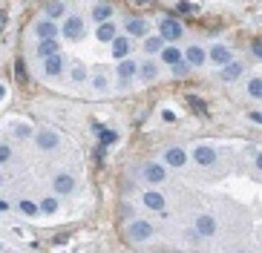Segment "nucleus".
Segmentation results:
<instances>
[{"label":"nucleus","mask_w":262,"mask_h":253,"mask_svg":"<svg viewBox=\"0 0 262 253\" xmlns=\"http://www.w3.org/2000/svg\"><path fill=\"white\" fill-rule=\"evenodd\" d=\"M181 35H184V29H181L179 20H173V17H164L162 26H159V37H162L164 43H173V40H179Z\"/></svg>","instance_id":"f257e3e1"},{"label":"nucleus","mask_w":262,"mask_h":253,"mask_svg":"<svg viewBox=\"0 0 262 253\" xmlns=\"http://www.w3.org/2000/svg\"><path fill=\"white\" fill-rule=\"evenodd\" d=\"M61 32H64L66 40H81V37H84V20H81L78 15L66 17L64 26H61Z\"/></svg>","instance_id":"f03ea898"},{"label":"nucleus","mask_w":262,"mask_h":253,"mask_svg":"<svg viewBox=\"0 0 262 253\" xmlns=\"http://www.w3.org/2000/svg\"><path fill=\"white\" fill-rule=\"evenodd\" d=\"M52 187H55V193H58V196H69V193L75 190V179H72V176H66V173H61V176H55Z\"/></svg>","instance_id":"7ed1b4c3"},{"label":"nucleus","mask_w":262,"mask_h":253,"mask_svg":"<svg viewBox=\"0 0 262 253\" xmlns=\"http://www.w3.org/2000/svg\"><path fill=\"white\" fill-rule=\"evenodd\" d=\"M130 236L132 239H141V242H147L150 236H153V224L144 219H138V221H132L130 224Z\"/></svg>","instance_id":"20e7f679"},{"label":"nucleus","mask_w":262,"mask_h":253,"mask_svg":"<svg viewBox=\"0 0 262 253\" xmlns=\"http://www.w3.org/2000/svg\"><path fill=\"white\" fill-rule=\"evenodd\" d=\"M164 164H170V167H184V164H187V152L181 150V147H170V150L164 152Z\"/></svg>","instance_id":"39448f33"},{"label":"nucleus","mask_w":262,"mask_h":253,"mask_svg":"<svg viewBox=\"0 0 262 253\" xmlns=\"http://www.w3.org/2000/svg\"><path fill=\"white\" fill-rule=\"evenodd\" d=\"M193 158H196V164H202V167H211V164H216V150L202 144V147L193 150Z\"/></svg>","instance_id":"423d86ee"},{"label":"nucleus","mask_w":262,"mask_h":253,"mask_svg":"<svg viewBox=\"0 0 262 253\" xmlns=\"http://www.w3.org/2000/svg\"><path fill=\"white\" fill-rule=\"evenodd\" d=\"M141 176H144V181H150V184H162L164 181V167L162 164H144Z\"/></svg>","instance_id":"0eeeda50"},{"label":"nucleus","mask_w":262,"mask_h":253,"mask_svg":"<svg viewBox=\"0 0 262 253\" xmlns=\"http://www.w3.org/2000/svg\"><path fill=\"white\" fill-rule=\"evenodd\" d=\"M205 58H208V55H205L202 46H187V49H184V64H187V67H202Z\"/></svg>","instance_id":"6e6552de"},{"label":"nucleus","mask_w":262,"mask_h":253,"mask_svg":"<svg viewBox=\"0 0 262 253\" xmlns=\"http://www.w3.org/2000/svg\"><path fill=\"white\" fill-rule=\"evenodd\" d=\"M35 138H38V147L41 150H55L58 147V133L55 130H41Z\"/></svg>","instance_id":"1a4fd4ad"},{"label":"nucleus","mask_w":262,"mask_h":253,"mask_svg":"<svg viewBox=\"0 0 262 253\" xmlns=\"http://www.w3.org/2000/svg\"><path fill=\"white\" fill-rule=\"evenodd\" d=\"M233 61V52L228 46H213L211 49V64H219V67H228Z\"/></svg>","instance_id":"9d476101"},{"label":"nucleus","mask_w":262,"mask_h":253,"mask_svg":"<svg viewBox=\"0 0 262 253\" xmlns=\"http://www.w3.org/2000/svg\"><path fill=\"white\" fill-rule=\"evenodd\" d=\"M35 32L41 40H55V35H58V26L52 23V20H41V23H35Z\"/></svg>","instance_id":"9b49d317"},{"label":"nucleus","mask_w":262,"mask_h":253,"mask_svg":"<svg viewBox=\"0 0 262 253\" xmlns=\"http://www.w3.org/2000/svg\"><path fill=\"white\" fill-rule=\"evenodd\" d=\"M162 61L167 64V67H176V64L184 61V52H181L179 46H164L162 49Z\"/></svg>","instance_id":"f8f14e48"},{"label":"nucleus","mask_w":262,"mask_h":253,"mask_svg":"<svg viewBox=\"0 0 262 253\" xmlns=\"http://www.w3.org/2000/svg\"><path fill=\"white\" fill-rule=\"evenodd\" d=\"M216 233V221L211 216H199L196 219V236H213Z\"/></svg>","instance_id":"ddd939ff"},{"label":"nucleus","mask_w":262,"mask_h":253,"mask_svg":"<svg viewBox=\"0 0 262 253\" xmlns=\"http://www.w3.org/2000/svg\"><path fill=\"white\" fill-rule=\"evenodd\" d=\"M219 78H222V81H236V78H242V64H239V61H230L228 67H222Z\"/></svg>","instance_id":"4468645a"},{"label":"nucleus","mask_w":262,"mask_h":253,"mask_svg":"<svg viewBox=\"0 0 262 253\" xmlns=\"http://www.w3.org/2000/svg\"><path fill=\"white\" fill-rule=\"evenodd\" d=\"M127 32L135 35V37H144L147 35V20L144 17H130L127 20Z\"/></svg>","instance_id":"2eb2a0df"},{"label":"nucleus","mask_w":262,"mask_h":253,"mask_svg":"<svg viewBox=\"0 0 262 253\" xmlns=\"http://www.w3.org/2000/svg\"><path fill=\"white\" fill-rule=\"evenodd\" d=\"M95 35H98V40H104V43H113L115 37H118V26L115 23H101Z\"/></svg>","instance_id":"dca6fc26"},{"label":"nucleus","mask_w":262,"mask_h":253,"mask_svg":"<svg viewBox=\"0 0 262 253\" xmlns=\"http://www.w3.org/2000/svg\"><path fill=\"white\" fill-rule=\"evenodd\" d=\"M130 40H127V37H115L113 40V58L115 61H118V58H121V61H124V58H127V55H130Z\"/></svg>","instance_id":"f3484780"},{"label":"nucleus","mask_w":262,"mask_h":253,"mask_svg":"<svg viewBox=\"0 0 262 253\" xmlns=\"http://www.w3.org/2000/svg\"><path fill=\"white\" fill-rule=\"evenodd\" d=\"M58 49H61V46H58V40H41V43H38V58H44V61H46V58H52V55H58Z\"/></svg>","instance_id":"a211bd4d"},{"label":"nucleus","mask_w":262,"mask_h":253,"mask_svg":"<svg viewBox=\"0 0 262 253\" xmlns=\"http://www.w3.org/2000/svg\"><path fill=\"white\" fill-rule=\"evenodd\" d=\"M144 204H147L150 210H159V213H164V196H162V193H153V190H147V193H144Z\"/></svg>","instance_id":"6ab92c4d"},{"label":"nucleus","mask_w":262,"mask_h":253,"mask_svg":"<svg viewBox=\"0 0 262 253\" xmlns=\"http://www.w3.org/2000/svg\"><path fill=\"white\" fill-rule=\"evenodd\" d=\"M110 15H113V6H110V3H98V6H92V20H98V23H110Z\"/></svg>","instance_id":"aec40b11"},{"label":"nucleus","mask_w":262,"mask_h":253,"mask_svg":"<svg viewBox=\"0 0 262 253\" xmlns=\"http://www.w3.org/2000/svg\"><path fill=\"white\" fill-rule=\"evenodd\" d=\"M61 69H64V61H61V55H52L44 61V72L46 75H61Z\"/></svg>","instance_id":"412c9836"},{"label":"nucleus","mask_w":262,"mask_h":253,"mask_svg":"<svg viewBox=\"0 0 262 253\" xmlns=\"http://www.w3.org/2000/svg\"><path fill=\"white\" fill-rule=\"evenodd\" d=\"M135 72H138L135 61H121V64H118V78H121V81H130Z\"/></svg>","instance_id":"4be33fe9"},{"label":"nucleus","mask_w":262,"mask_h":253,"mask_svg":"<svg viewBox=\"0 0 262 253\" xmlns=\"http://www.w3.org/2000/svg\"><path fill=\"white\" fill-rule=\"evenodd\" d=\"M156 75H159V67H156L153 61H144V64H141V78H144V81H153Z\"/></svg>","instance_id":"5701e85b"},{"label":"nucleus","mask_w":262,"mask_h":253,"mask_svg":"<svg viewBox=\"0 0 262 253\" xmlns=\"http://www.w3.org/2000/svg\"><path fill=\"white\" fill-rule=\"evenodd\" d=\"M248 95L251 98H262V78H251L248 81Z\"/></svg>","instance_id":"b1692460"},{"label":"nucleus","mask_w":262,"mask_h":253,"mask_svg":"<svg viewBox=\"0 0 262 253\" xmlns=\"http://www.w3.org/2000/svg\"><path fill=\"white\" fill-rule=\"evenodd\" d=\"M66 12L64 3H46V20H52V17H61Z\"/></svg>","instance_id":"393cba45"},{"label":"nucleus","mask_w":262,"mask_h":253,"mask_svg":"<svg viewBox=\"0 0 262 253\" xmlns=\"http://www.w3.org/2000/svg\"><path fill=\"white\" fill-rule=\"evenodd\" d=\"M38 210H41V213H46V216H49V213H55V210H58V199H49V196H46V199L41 202V207H38Z\"/></svg>","instance_id":"a878e982"},{"label":"nucleus","mask_w":262,"mask_h":253,"mask_svg":"<svg viewBox=\"0 0 262 253\" xmlns=\"http://www.w3.org/2000/svg\"><path fill=\"white\" fill-rule=\"evenodd\" d=\"M17 210H20V213H23V216H35V213H41V210H38V204L26 202V199H23V202L17 204Z\"/></svg>","instance_id":"bb28decb"},{"label":"nucleus","mask_w":262,"mask_h":253,"mask_svg":"<svg viewBox=\"0 0 262 253\" xmlns=\"http://www.w3.org/2000/svg\"><path fill=\"white\" fill-rule=\"evenodd\" d=\"M12 133H15L17 138H32V127H29V124H15Z\"/></svg>","instance_id":"cd10ccee"},{"label":"nucleus","mask_w":262,"mask_h":253,"mask_svg":"<svg viewBox=\"0 0 262 253\" xmlns=\"http://www.w3.org/2000/svg\"><path fill=\"white\" fill-rule=\"evenodd\" d=\"M144 49H147V52H162L164 49V40H162V37H147Z\"/></svg>","instance_id":"c85d7f7f"},{"label":"nucleus","mask_w":262,"mask_h":253,"mask_svg":"<svg viewBox=\"0 0 262 253\" xmlns=\"http://www.w3.org/2000/svg\"><path fill=\"white\" fill-rule=\"evenodd\" d=\"M187 101H190V107H193V109H196L199 115H202V118H205V115H208V107H205V104L199 101L196 95H187Z\"/></svg>","instance_id":"c756f323"},{"label":"nucleus","mask_w":262,"mask_h":253,"mask_svg":"<svg viewBox=\"0 0 262 253\" xmlns=\"http://www.w3.org/2000/svg\"><path fill=\"white\" fill-rule=\"evenodd\" d=\"M101 135V144H115L118 141V133H113V130H98Z\"/></svg>","instance_id":"7c9ffc66"},{"label":"nucleus","mask_w":262,"mask_h":253,"mask_svg":"<svg viewBox=\"0 0 262 253\" xmlns=\"http://www.w3.org/2000/svg\"><path fill=\"white\" fill-rule=\"evenodd\" d=\"M9 158H12V150H9L6 144H0V164H6Z\"/></svg>","instance_id":"2f4dec72"},{"label":"nucleus","mask_w":262,"mask_h":253,"mask_svg":"<svg viewBox=\"0 0 262 253\" xmlns=\"http://www.w3.org/2000/svg\"><path fill=\"white\" fill-rule=\"evenodd\" d=\"M187 72H190V67H187V64H184V61H181V64H176V67H173V75H187Z\"/></svg>","instance_id":"473e14b6"},{"label":"nucleus","mask_w":262,"mask_h":253,"mask_svg":"<svg viewBox=\"0 0 262 253\" xmlns=\"http://www.w3.org/2000/svg\"><path fill=\"white\" fill-rule=\"evenodd\" d=\"M72 78H75V81H84V78H87L84 67H78V64H75V67H72Z\"/></svg>","instance_id":"72a5a7b5"},{"label":"nucleus","mask_w":262,"mask_h":253,"mask_svg":"<svg viewBox=\"0 0 262 253\" xmlns=\"http://www.w3.org/2000/svg\"><path fill=\"white\" fill-rule=\"evenodd\" d=\"M92 86H95V89H107V78H104V75H95Z\"/></svg>","instance_id":"f704fd0d"},{"label":"nucleus","mask_w":262,"mask_h":253,"mask_svg":"<svg viewBox=\"0 0 262 253\" xmlns=\"http://www.w3.org/2000/svg\"><path fill=\"white\" fill-rule=\"evenodd\" d=\"M254 58H257V61H262V40H257V43H254Z\"/></svg>","instance_id":"c9c22d12"},{"label":"nucleus","mask_w":262,"mask_h":253,"mask_svg":"<svg viewBox=\"0 0 262 253\" xmlns=\"http://www.w3.org/2000/svg\"><path fill=\"white\" fill-rule=\"evenodd\" d=\"M162 118L167 121V124H173V121H176V112H173V109H164V112H162Z\"/></svg>","instance_id":"e433bc0d"},{"label":"nucleus","mask_w":262,"mask_h":253,"mask_svg":"<svg viewBox=\"0 0 262 253\" xmlns=\"http://www.w3.org/2000/svg\"><path fill=\"white\" fill-rule=\"evenodd\" d=\"M248 118L254 121V124H262V112H251V115H248Z\"/></svg>","instance_id":"4c0bfd02"},{"label":"nucleus","mask_w":262,"mask_h":253,"mask_svg":"<svg viewBox=\"0 0 262 253\" xmlns=\"http://www.w3.org/2000/svg\"><path fill=\"white\" fill-rule=\"evenodd\" d=\"M257 170H262V152H257Z\"/></svg>","instance_id":"58836bf2"},{"label":"nucleus","mask_w":262,"mask_h":253,"mask_svg":"<svg viewBox=\"0 0 262 253\" xmlns=\"http://www.w3.org/2000/svg\"><path fill=\"white\" fill-rule=\"evenodd\" d=\"M9 210V202H0V213H6Z\"/></svg>","instance_id":"ea45409f"},{"label":"nucleus","mask_w":262,"mask_h":253,"mask_svg":"<svg viewBox=\"0 0 262 253\" xmlns=\"http://www.w3.org/2000/svg\"><path fill=\"white\" fill-rule=\"evenodd\" d=\"M3 95H6V89H3V84H0V101H3Z\"/></svg>","instance_id":"a19ab883"},{"label":"nucleus","mask_w":262,"mask_h":253,"mask_svg":"<svg viewBox=\"0 0 262 253\" xmlns=\"http://www.w3.org/2000/svg\"><path fill=\"white\" fill-rule=\"evenodd\" d=\"M0 23H3V12H0Z\"/></svg>","instance_id":"79ce46f5"},{"label":"nucleus","mask_w":262,"mask_h":253,"mask_svg":"<svg viewBox=\"0 0 262 253\" xmlns=\"http://www.w3.org/2000/svg\"><path fill=\"white\" fill-rule=\"evenodd\" d=\"M0 181H3V176H0Z\"/></svg>","instance_id":"37998d69"},{"label":"nucleus","mask_w":262,"mask_h":253,"mask_svg":"<svg viewBox=\"0 0 262 253\" xmlns=\"http://www.w3.org/2000/svg\"><path fill=\"white\" fill-rule=\"evenodd\" d=\"M239 253H245V251H239Z\"/></svg>","instance_id":"c03bdc74"}]
</instances>
